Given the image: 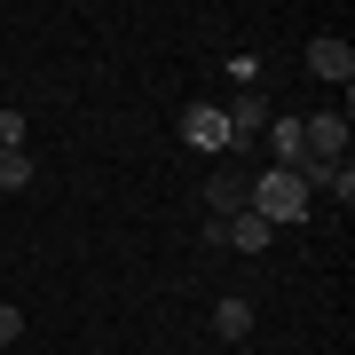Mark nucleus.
<instances>
[{
	"mask_svg": "<svg viewBox=\"0 0 355 355\" xmlns=\"http://www.w3.org/2000/svg\"><path fill=\"white\" fill-rule=\"evenodd\" d=\"M0 150H24V111H0Z\"/></svg>",
	"mask_w": 355,
	"mask_h": 355,
	"instance_id": "9b49d317",
	"label": "nucleus"
},
{
	"mask_svg": "<svg viewBox=\"0 0 355 355\" xmlns=\"http://www.w3.org/2000/svg\"><path fill=\"white\" fill-rule=\"evenodd\" d=\"M182 142H190V150H237L221 103H190V111H182Z\"/></svg>",
	"mask_w": 355,
	"mask_h": 355,
	"instance_id": "f03ea898",
	"label": "nucleus"
},
{
	"mask_svg": "<svg viewBox=\"0 0 355 355\" xmlns=\"http://www.w3.org/2000/svg\"><path fill=\"white\" fill-rule=\"evenodd\" d=\"M300 150L340 166V150H347V119H340V111H308V119H300Z\"/></svg>",
	"mask_w": 355,
	"mask_h": 355,
	"instance_id": "20e7f679",
	"label": "nucleus"
},
{
	"mask_svg": "<svg viewBox=\"0 0 355 355\" xmlns=\"http://www.w3.org/2000/svg\"><path fill=\"white\" fill-rule=\"evenodd\" d=\"M205 237L229 245V253H268V237H277V229H268L261 214H229V221H205Z\"/></svg>",
	"mask_w": 355,
	"mask_h": 355,
	"instance_id": "7ed1b4c3",
	"label": "nucleus"
},
{
	"mask_svg": "<svg viewBox=\"0 0 355 355\" xmlns=\"http://www.w3.org/2000/svg\"><path fill=\"white\" fill-rule=\"evenodd\" d=\"M16 340H24V308L0 300V347H16Z\"/></svg>",
	"mask_w": 355,
	"mask_h": 355,
	"instance_id": "9d476101",
	"label": "nucleus"
},
{
	"mask_svg": "<svg viewBox=\"0 0 355 355\" xmlns=\"http://www.w3.org/2000/svg\"><path fill=\"white\" fill-rule=\"evenodd\" d=\"M245 182H253V174H237V166H214V182H205V214H214V221L245 214Z\"/></svg>",
	"mask_w": 355,
	"mask_h": 355,
	"instance_id": "423d86ee",
	"label": "nucleus"
},
{
	"mask_svg": "<svg viewBox=\"0 0 355 355\" xmlns=\"http://www.w3.org/2000/svg\"><path fill=\"white\" fill-rule=\"evenodd\" d=\"M214 331H221V340H245V331H253V300H237V292L214 300Z\"/></svg>",
	"mask_w": 355,
	"mask_h": 355,
	"instance_id": "6e6552de",
	"label": "nucleus"
},
{
	"mask_svg": "<svg viewBox=\"0 0 355 355\" xmlns=\"http://www.w3.org/2000/svg\"><path fill=\"white\" fill-rule=\"evenodd\" d=\"M229 355H253V347H229Z\"/></svg>",
	"mask_w": 355,
	"mask_h": 355,
	"instance_id": "f8f14e48",
	"label": "nucleus"
},
{
	"mask_svg": "<svg viewBox=\"0 0 355 355\" xmlns=\"http://www.w3.org/2000/svg\"><path fill=\"white\" fill-rule=\"evenodd\" d=\"M308 71H316V79H331V87H347V79H355V48H347L340 32L308 40Z\"/></svg>",
	"mask_w": 355,
	"mask_h": 355,
	"instance_id": "39448f33",
	"label": "nucleus"
},
{
	"mask_svg": "<svg viewBox=\"0 0 355 355\" xmlns=\"http://www.w3.org/2000/svg\"><path fill=\"white\" fill-rule=\"evenodd\" d=\"M0 190H32V150H0Z\"/></svg>",
	"mask_w": 355,
	"mask_h": 355,
	"instance_id": "1a4fd4ad",
	"label": "nucleus"
},
{
	"mask_svg": "<svg viewBox=\"0 0 355 355\" xmlns=\"http://www.w3.org/2000/svg\"><path fill=\"white\" fill-rule=\"evenodd\" d=\"M221 119H229V135H237V142L261 135V127H268V95H261V87H237V95L221 103Z\"/></svg>",
	"mask_w": 355,
	"mask_h": 355,
	"instance_id": "0eeeda50",
	"label": "nucleus"
},
{
	"mask_svg": "<svg viewBox=\"0 0 355 355\" xmlns=\"http://www.w3.org/2000/svg\"><path fill=\"white\" fill-rule=\"evenodd\" d=\"M245 214H261L268 229H277V221H300L308 214V182L292 174V166H268V174L245 182Z\"/></svg>",
	"mask_w": 355,
	"mask_h": 355,
	"instance_id": "f257e3e1",
	"label": "nucleus"
}]
</instances>
